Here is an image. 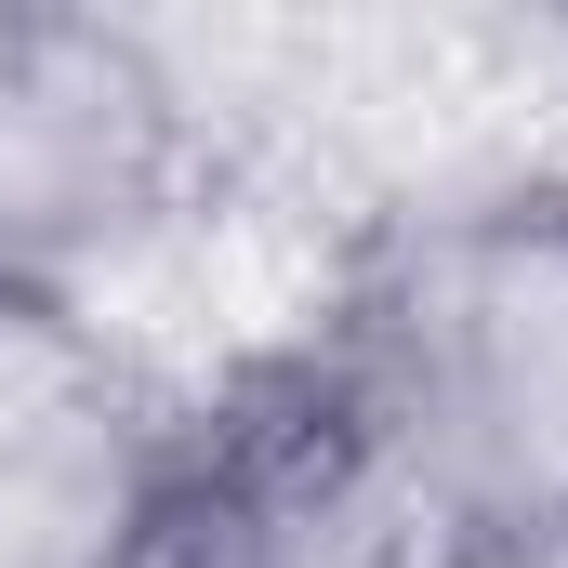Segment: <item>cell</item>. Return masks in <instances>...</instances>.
Instances as JSON below:
<instances>
[{"instance_id": "6da1fadb", "label": "cell", "mask_w": 568, "mask_h": 568, "mask_svg": "<svg viewBox=\"0 0 568 568\" xmlns=\"http://www.w3.org/2000/svg\"><path fill=\"white\" fill-rule=\"evenodd\" d=\"M317 424L410 542L568 516V185L410 225L344 317Z\"/></svg>"}, {"instance_id": "7a4b0ae2", "label": "cell", "mask_w": 568, "mask_h": 568, "mask_svg": "<svg viewBox=\"0 0 568 568\" xmlns=\"http://www.w3.org/2000/svg\"><path fill=\"white\" fill-rule=\"evenodd\" d=\"M185 185V93L133 27L0 13V278L67 291Z\"/></svg>"}, {"instance_id": "3957f363", "label": "cell", "mask_w": 568, "mask_h": 568, "mask_svg": "<svg viewBox=\"0 0 568 568\" xmlns=\"http://www.w3.org/2000/svg\"><path fill=\"white\" fill-rule=\"evenodd\" d=\"M172 476L133 357L80 291L0 278V568H133Z\"/></svg>"}, {"instance_id": "277c9868", "label": "cell", "mask_w": 568, "mask_h": 568, "mask_svg": "<svg viewBox=\"0 0 568 568\" xmlns=\"http://www.w3.org/2000/svg\"><path fill=\"white\" fill-rule=\"evenodd\" d=\"M436 568H568V516H542V529H489V542H436Z\"/></svg>"}]
</instances>
